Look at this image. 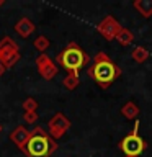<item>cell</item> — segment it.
Instances as JSON below:
<instances>
[{
    "mask_svg": "<svg viewBox=\"0 0 152 157\" xmlns=\"http://www.w3.org/2000/svg\"><path fill=\"white\" fill-rule=\"evenodd\" d=\"M87 74L105 90L121 75V67L116 66L106 52L100 51L93 56V64L88 67Z\"/></svg>",
    "mask_w": 152,
    "mask_h": 157,
    "instance_id": "obj_1",
    "label": "cell"
},
{
    "mask_svg": "<svg viewBox=\"0 0 152 157\" xmlns=\"http://www.w3.org/2000/svg\"><path fill=\"white\" fill-rule=\"evenodd\" d=\"M57 144L43 128L31 129V137L25 146V154L28 157H49L52 152H56Z\"/></svg>",
    "mask_w": 152,
    "mask_h": 157,
    "instance_id": "obj_2",
    "label": "cell"
},
{
    "mask_svg": "<svg viewBox=\"0 0 152 157\" xmlns=\"http://www.w3.org/2000/svg\"><path fill=\"white\" fill-rule=\"evenodd\" d=\"M56 62L62 66L69 74H78V71L90 62V56L75 43H69L66 49L57 54Z\"/></svg>",
    "mask_w": 152,
    "mask_h": 157,
    "instance_id": "obj_3",
    "label": "cell"
},
{
    "mask_svg": "<svg viewBox=\"0 0 152 157\" xmlns=\"http://www.w3.org/2000/svg\"><path fill=\"white\" fill-rule=\"evenodd\" d=\"M118 147H120V151L127 157H139L142 152L146 151L147 142L139 136V120H136L132 131L120 141Z\"/></svg>",
    "mask_w": 152,
    "mask_h": 157,
    "instance_id": "obj_4",
    "label": "cell"
},
{
    "mask_svg": "<svg viewBox=\"0 0 152 157\" xmlns=\"http://www.w3.org/2000/svg\"><path fill=\"white\" fill-rule=\"evenodd\" d=\"M18 59H20L18 46L8 36L3 38L2 41H0V62L8 69V67L15 66Z\"/></svg>",
    "mask_w": 152,
    "mask_h": 157,
    "instance_id": "obj_5",
    "label": "cell"
},
{
    "mask_svg": "<svg viewBox=\"0 0 152 157\" xmlns=\"http://www.w3.org/2000/svg\"><path fill=\"white\" fill-rule=\"evenodd\" d=\"M48 128H49V136H51L52 139H59V137H62L69 131V128H70V120H69L64 113H56V115L49 120Z\"/></svg>",
    "mask_w": 152,
    "mask_h": 157,
    "instance_id": "obj_6",
    "label": "cell"
},
{
    "mask_svg": "<svg viewBox=\"0 0 152 157\" xmlns=\"http://www.w3.org/2000/svg\"><path fill=\"white\" fill-rule=\"evenodd\" d=\"M121 28H123V26L120 25V21H118L115 17H111V15H106V17L103 18L101 21L98 23V26H97L98 33H100L101 36L106 39V41L116 39L118 33L121 31Z\"/></svg>",
    "mask_w": 152,
    "mask_h": 157,
    "instance_id": "obj_7",
    "label": "cell"
},
{
    "mask_svg": "<svg viewBox=\"0 0 152 157\" xmlns=\"http://www.w3.org/2000/svg\"><path fill=\"white\" fill-rule=\"evenodd\" d=\"M36 66H38V72L39 75L46 80H52V77H56L57 74V66L49 59L46 54H39L36 57Z\"/></svg>",
    "mask_w": 152,
    "mask_h": 157,
    "instance_id": "obj_8",
    "label": "cell"
},
{
    "mask_svg": "<svg viewBox=\"0 0 152 157\" xmlns=\"http://www.w3.org/2000/svg\"><path fill=\"white\" fill-rule=\"evenodd\" d=\"M31 137V131L28 129L26 126H17L15 129L10 132V139L13 141V144H17L20 149H25L26 142Z\"/></svg>",
    "mask_w": 152,
    "mask_h": 157,
    "instance_id": "obj_9",
    "label": "cell"
},
{
    "mask_svg": "<svg viewBox=\"0 0 152 157\" xmlns=\"http://www.w3.org/2000/svg\"><path fill=\"white\" fill-rule=\"evenodd\" d=\"M120 113L126 118V120H139L137 116H139L141 110H139V106H137V103H136V101L129 100V101H126L124 105L121 106Z\"/></svg>",
    "mask_w": 152,
    "mask_h": 157,
    "instance_id": "obj_10",
    "label": "cell"
},
{
    "mask_svg": "<svg viewBox=\"0 0 152 157\" xmlns=\"http://www.w3.org/2000/svg\"><path fill=\"white\" fill-rule=\"evenodd\" d=\"M15 29H17V33L20 34V36L28 38L29 34H33L36 26H34V23L29 18H21V20H18L17 25H15Z\"/></svg>",
    "mask_w": 152,
    "mask_h": 157,
    "instance_id": "obj_11",
    "label": "cell"
},
{
    "mask_svg": "<svg viewBox=\"0 0 152 157\" xmlns=\"http://www.w3.org/2000/svg\"><path fill=\"white\" fill-rule=\"evenodd\" d=\"M132 7H134L144 18L152 17V0H134V2H132Z\"/></svg>",
    "mask_w": 152,
    "mask_h": 157,
    "instance_id": "obj_12",
    "label": "cell"
},
{
    "mask_svg": "<svg viewBox=\"0 0 152 157\" xmlns=\"http://www.w3.org/2000/svg\"><path fill=\"white\" fill-rule=\"evenodd\" d=\"M116 41L120 43L121 46L127 48V46H131V44H132V41H134V34L131 33V29H127V28L123 26L121 31L118 33V36H116Z\"/></svg>",
    "mask_w": 152,
    "mask_h": 157,
    "instance_id": "obj_13",
    "label": "cell"
},
{
    "mask_svg": "<svg viewBox=\"0 0 152 157\" xmlns=\"http://www.w3.org/2000/svg\"><path fill=\"white\" fill-rule=\"evenodd\" d=\"M131 57H132V61H134V62L142 64V62H146L147 59H149V51H147L144 46H136L131 51Z\"/></svg>",
    "mask_w": 152,
    "mask_h": 157,
    "instance_id": "obj_14",
    "label": "cell"
},
{
    "mask_svg": "<svg viewBox=\"0 0 152 157\" xmlns=\"http://www.w3.org/2000/svg\"><path fill=\"white\" fill-rule=\"evenodd\" d=\"M62 83L67 90H74V88H77L78 83H80V77H78V74H69V75L62 80Z\"/></svg>",
    "mask_w": 152,
    "mask_h": 157,
    "instance_id": "obj_15",
    "label": "cell"
},
{
    "mask_svg": "<svg viewBox=\"0 0 152 157\" xmlns=\"http://www.w3.org/2000/svg\"><path fill=\"white\" fill-rule=\"evenodd\" d=\"M33 44H34V48H36L39 52L44 54V51H46V49L49 48V44H51V43H49V39H48L46 36H43V34H41V36H38L36 39H34Z\"/></svg>",
    "mask_w": 152,
    "mask_h": 157,
    "instance_id": "obj_16",
    "label": "cell"
},
{
    "mask_svg": "<svg viewBox=\"0 0 152 157\" xmlns=\"http://www.w3.org/2000/svg\"><path fill=\"white\" fill-rule=\"evenodd\" d=\"M23 110L25 111H36L38 110V101L31 97L26 98V100L23 101Z\"/></svg>",
    "mask_w": 152,
    "mask_h": 157,
    "instance_id": "obj_17",
    "label": "cell"
},
{
    "mask_svg": "<svg viewBox=\"0 0 152 157\" xmlns=\"http://www.w3.org/2000/svg\"><path fill=\"white\" fill-rule=\"evenodd\" d=\"M23 120L26 121V124H34V123H36V120H38L36 111H25Z\"/></svg>",
    "mask_w": 152,
    "mask_h": 157,
    "instance_id": "obj_18",
    "label": "cell"
},
{
    "mask_svg": "<svg viewBox=\"0 0 152 157\" xmlns=\"http://www.w3.org/2000/svg\"><path fill=\"white\" fill-rule=\"evenodd\" d=\"M5 71H7V67H5V66H3V64H2V62H0V77H2V75H3V72H5Z\"/></svg>",
    "mask_w": 152,
    "mask_h": 157,
    "instance_id": "obj_19",
    "label": "cell"
},
{
    "mask_svg": "<svg viewBox=\"0 0 152 157\" xmlns=\"http://www.w3.org/2000/svg\"><path fill=\"white\" fill-rule=\"evenodd\" d=\"M0 131H2V126H0Z\"/></svg>",
    "mask_w": 152,
    "mask_h": 157,
    "instance_id": "obj_20",
    "label": "cell"
},
{
    "mask_svg": "<svg viewBox=\"0 0 152 157\" xmlns=\"http://www.w3.org/2000/svg\"><path fill=\"white\" fill-rule=\"evenodd\" d=\"M124 157H127V155H124Z\"/></svg>",
    "mask_w": 152,
    "mask_h": 157,
    "instance_id": "obj_21",
    "label": "cell"
}]
</instances>
